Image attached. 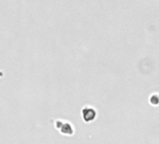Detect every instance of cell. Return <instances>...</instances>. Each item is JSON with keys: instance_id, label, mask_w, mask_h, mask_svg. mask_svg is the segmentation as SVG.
<instances>
[{"instance_id": "cell-1", "label": "cell", "mask_w": 159, "mask_h": 144, "mask_svg": "<svg viewBox=\"0 0 159 144\" xmlns=\"http://www.w3.org/2000/svg\"><path fill=\"white\" fill-rule=\"evenodd\" d=\"M56 127L58 129H61V133L69 134V135H71L73 133L72 126L69 123H62L61 120H57V122H56Z\"/></svg>"}, {"instance_id": "cell-2", "label": "cell", "mask_w": 159, "mask_h": 144, "mask_svg": "<svg viewBox=\"0 0 159 144\" xmlns=\"http://www.w3.org/2000/svg\"><path fill=\"white\" fill-rule=\"evenodd\" d=\"M95 116V112L92 109L87 108L83 110V117L86 121H91Z\"/></svg>"}, {"instance_id": "cell-3", "label": "cell", "mask_w": 159, "mask_h": 144, "mask_svg": "<svg viewBox=\"0 0 159 144\" xmlns=\"http://www.w3.org/2000/svg\"><path fill=\"white\" fill-rule=\"evenodd\" d=\"M3 76V72L2 71H0V77H2Z\"/></svg>"}]
</instances>
